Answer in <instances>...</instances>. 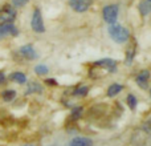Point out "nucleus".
Here are the masks:
<instances>
[{"label": "nucleus", "instance_id": "11", "mask_svg": "<svg viewBox=\"0 0 151 146\" xmlns=\"http://www.w3.org/2000/svg\"><path fill=\"white\" fill-rule=\"evenodd\" d=\"M138 9L142 16H147L151 13V4L147 0H141V3L138 4Z\"/></svg>", "mask_w": 151, "mask_h": 146}, {"label": "nucleus", "instance_id": "12", "mask_svg": "<svg viewBox=\"0 0 151 146\" xmlns=\"http://www.w3.org/2000/svg\"><path fill=\"white\" fill-rule=\"evenodd\" d=\"M33 93H42V86L39 82H29L27 86L25 94H33Z\"/></svg>", "mask_w": 151, "mask_h": 146}, {"label": "nucleus", "instance_id": "19", "mask_svg": "<svg viewBox=\"0 0 151 146\" xmlns=\"http://www.w3.org/2000/svg\"><path fill=\"white\" fill-rule=\"evenodd\" d=\"M48 72H49V68H48L47 65H42V64H40V65H37L36 68H35V73L39 76H44V74H47Z\"/></svg>", "mask_w": 151, "mask_h": 146}, {"label": "nucleus", "instance_id": "5", "mask_svg": "<svg viewBox=\"0 0 151 146\" xmlns=\"http://www.w3.org/2000/svg\"><path fill=\"white\" fill-rule=\"evenodd\" d=\"M93 4V0H69V7L77 13L86 12Z\"/></svg>", "mask_w": 151, "mask_h": 146}, {"label": "nucleus", "instance_id": "23", "mask_svg": "<svg viewBox=\"0 0 151 146\" xmlns=\"http://www.w3.org/2000/svg\"><path fill=\"white\" fill-rule=\"evenodd\" d=\"M5 80H7V77H5V74L3 72H0V85H3V84L5 82Z\"/></svg>", "mask_w": 151, "mask_h": 146}, {"label": "nucleus", "instance_id": "25", "mask_svg": "<svg viewBox=\"0 0 151 146\" xmlns=\"http://www.w3.org/2000/svg\"><path fill=\"white\" fill-rule=\"evenodd\" d=\"M147 1H149V3H150V4H151V0H147Z\"/></svg>", "mask_w": 151, "mask_h": 146}, {"label": "nucleus", "instance_id": "3", "mask_svg": "<svg viewBox=\"0 0 151 146\" xmlns=\"http://www.w3.org/2000/svg\"><path fill=\"white\" fill-rule=\"evenodd\" d=\"M31 28L33 29V32H36V33H44L45 32L44 20H42L41 11H40L39 8H35L33 9L32 19H31Z\"/></svg>", "mask_w": 151, "mask_h": 146}, {"label": "nucleus", "instance_id": "20", "mask_svg": "<svg viewBox=\"0 0 151 146\" xmlns=\"http://www.w3.org/2000/svg\"><path fill=\"white\" fill-rule=\"evenodd\" d=\"M134 56H135V47H130L126 53V63L131 64V61L134 60Z\"/></svg>", "mask_w": 151, "mask_h": 146}, {"label": "nucleus", "instance_id": "22", "mask_svg": "<svg viewBox=\"0 0 151 146\" xmlns=\"http://www.w3.org/2000/svg\"><path fill=\"white\" fill-rule=\"evenodd\" d=\"M142 129H143L146 133H151V118H149V120L142 125Z\"/></svg>", "mask_w": 151, "mask_h": 146}, {"label": "nucleus", "instance_id": "15", "mask_svg": "<svg viewBox=\"0 0 151 146\" xmlns=\"http://www.w3.org/2000/svg\"><path fill=\"white\" fill-rule=\"evenodd\" d=\"M88 93H89V86H86V85L77 86V88L73 90V94L77 97H85Z\"/></svg>", "mask_w": 151, "mask_h": 146}, {"label": "nucleus", "instance_id": "7", "mask_svg": "<svg viewBox=\"0 0 151 146\" xmlns=\"http://www.w3.org/2000/svg\"><path fill=\"white\" fill-rule=\"evenodd\" d=\"M96 66H101V68L106 69L107 72H113L114 73L117 71V61L113 60V59H102V60H98L94 63Z\"/></svg>", "mask_w": 151, "mask_h": 146}, {"label": "nucleus", "instance_id": "16", "mask_svg": "<svg viewBox=\"0 0 151 146\" xmlns=\"http://www.w3.org/2000/svg\"><path fill=\"white\" fill-rule=\"evenodd\" d=\"M1 97H3V100H4V101L9 102V101H12V100H15L16 92L12 90V89H7V90H4L1 93Z\"/></svg>", "mask_w": 151, "mask_h": 146}, {"label": "nucleus", "instance_id": "6", "mask_svg": "<svg viewBox=\"0 0 151 146\" xmlns=\"http://www.w3.org/2000/svg\"><path fill=\"white\" fill-rule=\"evenodd\" d=\"M19 29L13 23H0V40L7 36H17Z\"/></svg>", "mask_w": 151, "mask_h": 146}, {"label": "nucleus", "instance_id": "26", "mask_svg": "<svg viewBox=\"0 0 151 146\" xmlns=\"http://www.w3.org/2000/svg\"><path fill=\"white\" fill-rule=\"evenodd\" d=\"M150 94H151V89H150Z\"/></svg>", "mask_w": 151, "mask_h": 146}, {"label": "nucleus", "instance_id": "1", "mask_svg": "<svg viewBox=\"0 0 151 146\" xmlns=\"http://www.w3.org/2000/svg\"><path fill=\"white\" fill-rule=\"evenodd\" d=\"M107 32H109V36L111 37V40L115 41L117 44H125L130 40V31L126 27L121 25V24H109Z\"/></svg>", "mask_w": 151, "mask_h": 146}, {"label": "nucleus", "instance_id": "8", "mask_svg": "<svg viewBox=\"0 0 151 146\" xmlns=\"http://www.w3.org/2000/svg\"><path fill=\"white\" fill-rule=\"evenodd\" d=\"M149 81H150V72L147 71V69L141 71L138 73V76H137V78H135L137 85H138L139 88H142V89L149 88Z\"/></svg>", "mask_w": 151, "mask_h": 146}, {"label": "nucleus", "instance_id": "18", "mask_svg": "<svg viewBox=\"0 0 151 146\" xmlns=\"http://www.w3.org/2000/svg\"><path fill=\"white\" fill-rule=\"evenodd\" d=\"M82 110H83V108L82 106H76L72 109V113H70V120H78V118L81 117V114H82Z\"/></svg>", "mask_w": 151, "mask_h": 146}, {"label": "nucleus", "instance_id": "10", "mask_svg": "<svg viewBox=\"0 0 151 146\" xmlns=\"http://www.w3.org/2000/svg\"><path fill=\"white\" fill-rule=\"evenodd\" d=\"M69 146H93V142L88 137H76L70 141Z\"/></svg>", "mask_w": 151, "mask_h": 146}, {"label": "nucleus", "instance_id": "9", "mask_svg": "<svg viewBox=\"0 0 151 146\" xmlns=\"http://www.w3.org/2000/svg\"><path fill=\"white\" fill-rule=\"evenodd\" d=\"M20 55L23 56L24 59H27V60H35V59H37V53L36 51H35V48L32 47L31 44H27V45H23V47L20 48Z\"/></svg>", "mask_w": 151, "mask_h": 146}, {"label": "nucleus", "instance_id": "2", "mask_svg": "<svg viewBox=\"0 0 151 146\" xmlns=\"http://www.w3.org/2000/svg\"><path fill=\"white\" fill-rule=\"evenodd\" d=\"M118 13H119L118 4H109V5H105L104 9H102V17H104V20L107 24H113V23H117Z\"/></svg>", "mask_w": 151, "mask_h": 146}, {"label": "nucleus", "instance_id": "4", "mask_svg": "<svg viewBox=\"0 0 151 146\" xmlns=\"http://www.w3.org/2000/svg\"><path fill=\"white\" fill-rule=\"evenodd\" d=\"M16 9L12 4L3 5L0 8V23H13L16 19Z\"/></svg>", "mask_w": 151, "mask_h": 146}, {"label": "nucleus", "instance_id": "17", "mask_svg": "<svg viewBox=\"0 0 151 146\" xmlns=\"http://www.w3.org/2000/svg\"><path fill=\"white\" fill-rule=\"evenodd\" d=\"M126 102H127L129 108H130L131 110H135L137 105H138V100H137V97L134 96V94H129L127 98H126Z\"/></svg>", "mask_w": 151, "mask_h": 146}, {"label": "nucleus", "instance_id": "24", "mask_svg": "<svg viewBox=\"0 0 151 146\" xmlns=\"http://www.w3.org/2000/svg\"><path fill=\"white\" fill-rule=\"evenodd\" d=\"M47 84H50V85H55L56 81H55V80H52V78H49V80H47Z\"/></svg>", "mask_w": 151, "mask_h": 146}, {"label": "nucleus", "instance_id": "21", "mask_svg": "<svg viewBox=\"0 0 151 146\" xmlns=\"http://www.w3.org/2000/svg\"><path fill=\"white\" fill-rule=\"evenodd\" d=\"M29 0H12V5L15 8H21V7H24V5L27 4V3H28Z\"/></svg>", "mask_w": 151, "mask_h": 146}, {"label": "nucleus", "instance_id": "13", "mask_svg": "<svg viewBox=\"0 0 151 146\" xmlns=\"http://www.w3.org/2000/svg\"><path fill=\"white\" fill-rule=\"evenodd\" d=\"M123 90V86L121 84H111L107 89V96L109 97H115L117 94H119Z\"/></svg>", "mask_w": 151, "mask_h": 146}, {"label": "nucleus", "instance_id": "14", "mask_svg": "<svg viewBox=\"0 0 151 146\" xmlns=\"http://www.w3.org/2000/svg\"><path fill=\"white\" fill-rule=\"evenodd\" d=\"M9 78L13 81V82H17V84H25L27 82V76L24 74L23 72H13L12 74L9 76Z\"/></svg>", "mask_w": 151, "mask_h": 146}]
</instances>
